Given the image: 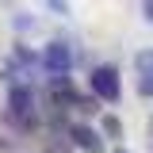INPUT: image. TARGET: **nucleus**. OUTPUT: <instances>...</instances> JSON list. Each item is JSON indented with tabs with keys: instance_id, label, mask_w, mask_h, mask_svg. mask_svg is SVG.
Returning a JSON list of instances; mask_svg holds the SVG:
<instances>
[{
	"instance_id": "obj_12",
	"label": "nucleus",
	"mask_w": 153,
	"mask_h": 153,
	"mask_svg": "<svg viewBox=\"0 0 153 153\" xmlns=\"http://www.w3.org/2000/svg\"><path fill=\"white\" fill-rule=\"evenodd\" d=\"M115 153H130V149H123V146H119V149H115Z\"/></svg>"
},
{
	"instance_id": "obj_6",
	"label": "nucleus",
	"mask_w": 153,
	"mask_h": 153,
	"mask_svg": "<svg viewBox=\"0 0 153 153\" xmlns=\"http://www.w3.org/2000/svg\"><path fill=\"white\" fill-rule=\"evenodd\" d=\"M12 57H16L23 69H31V65H42V54H35V50H27V42H16V50H12Z\"/></svg>"
},
{
	"instance_id": "obj_5",
	"label": "nucleus",
	"mask_w": 153,
	"mask_h": 153,
	"mask_svg": "<svg viewBox=\"0 0 153 153\" xmlns=\"http://www.w3.org/2000/svg\"><path fill=\"white\" fill-rule=\"evenodd\" d=\"M100 134L119 142V138H123V119H119V115H100Z\"/></svg>"
},
{
	"instance_id": "obj_9",
	"label": "nucleus",
	"mask_w": 153,
	"mask_h": 153,
	"mask_svg": "<svg viewBox=\"0 0 153 153\" xmlns=\"http://www.w3.org/2000/svg\"><path fill=\"white\" fill-rule=\"evenodd\" d=\"M46 8L54 16H69V0H46Z\"/></svg>"
},
{
	"instance_id": "obj_4",
	"label": "nucleus",
	"mask_w": 153,
	"mask_h": 153,
	"mask_svg": "<svg viewBox=\"0 0 153 153\" xmlns=\"http://www.w3.org/2000/svg\"><path fill=\"white\" fill-rule=\"evenodd\" d=\"M65 134H69V142H73L80 153H107V138H103L100 126H92V123H69Z\"/></svg>"
},
{
	"instance_id": "obj_10",
	"label": "nucleus",
	"mask_w": 153,
	"mask_h": 153,
	"mask_svg": "<svg viewBox=\"0 0 153 153\" xmlns=\"http://www.w3.org/2000/svg\"><path fill=\"white\" fill-rule=\"evenodd\" d=\"M142 16H146V23H153V0H142Z\"/></svg>"
},
{
	"instance_id": "obj_8",
	"label": "nucleus",
	"mask_w": 153,
	"mask_h": 153,
	"mask_svg": "<svg viewBox=\"0 0 153 153\" xmlns=\"http://www.w3.org/2000/svg\"><path fill=\"white\" fill-rule=\"evenodd\" d=\"M12 27H16L19 35H27V31H35V16H27V12H16V19H12Z\"/></svg>"
},
{
	"instance_id": "obj_7",
	"label": "nucleus",
	"mask_w": 153,
	"mask_h": 153,
	"mask_svg": "<svg viewBox=\"0 0 153 153\" xmlns=\"http://www.w3.org/2000/svg\"><path fill=\"white\" fill-rule=\"evenodd\" d=\"M19 69H23V65H19L16 57H4V61H0V80H4L8 88H12V84H19V80H16V73H19Z\"/></svg>"
},
{
	"instance_id": "obj_3",
	"label": "nucleus",
	"mask_w": 153,
	"mask_h": 153,
	"mask_svg": "<svg viewBox=\"0 0 153 153\" xmlns=\"http://www.w3.org/2000/svg\"><path fill=\"white\" fill-rule=\"evenodd\" d=\"M42 69H46L50 80H69V73H73V46L65 38H50L42 46Z\"/></svg>"
},
{
	"instance_id": "obj_13",
	"label": "nucleus",
	"mask_w": 153,
	"mask_h": 153,
	"mask_svg": "<svg viewBox=\"0 0 153 153\" xmlns=\"http://www.w3.org/2000/svg\"><path fill=\"white\" fill-rule=\"evenodd\" d=\"M149 138H153V119H149Z\"/></svg>"
},
{
	"instance_id": "obj_2",
	"label": "nucleus",
	"mask_w": 153,
	"mask_h": 153,
	"mask_svg": "<svg viewBox=\"0 0 153 153\" xmlns=\"http://www.w3.org/2000/svg\"><path fill=\"white\" fill-rule=\"evenodd\" d=\"M88 92H92L100 103H119V100H123V76H119V65H111V61L92 65V69H88Z\"/></svg>"
},
{
	"instance_id": "obj_11",
	"label": "nucleus",
	"mask_w": 153,
	"mask_h": 153,
	"mask_svg": "<svg viewBox=\"0 0 153 153\" xmlns=\"http://www.w3.org/2000/svg\"><path fill=\"white\" fill-rule=\"evenodd\" d=\"M0 149H12V138H0Z\"/></svg>"
},
{
	"instance_id": "obj_1",
	"label": "nucleus",
	"mask_w": 153,
	"mask_h": 153,
	"mask_svg": "<svg viewBox=\"0 0 153 153\" xmlns=\"http://www.w3.org/2000/svg\"><path fill=\"white\" fill-rule=\"evenodd\" d=\"M8 123L16 126V130H35L38 126V103H35V88H31V80H19L8 88Z\"/></svg>"
}]
</instances>
